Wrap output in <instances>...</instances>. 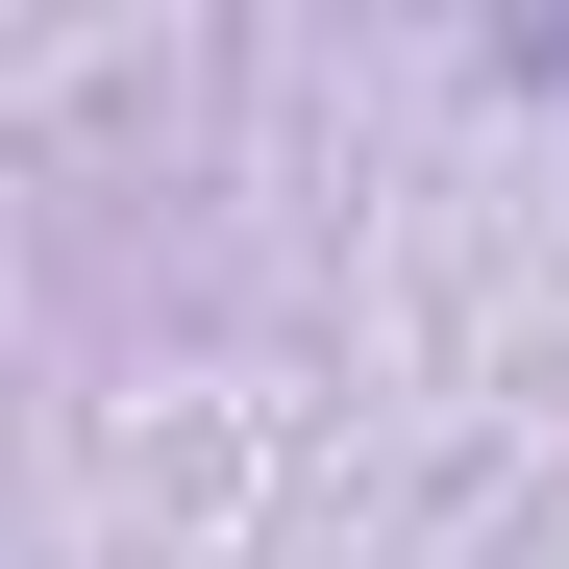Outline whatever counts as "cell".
I'll use <instances>...</instances> for the list:
<instances>
[]
</instances>
